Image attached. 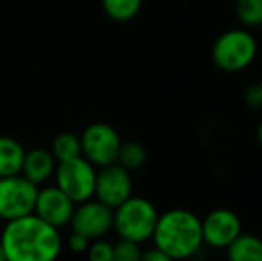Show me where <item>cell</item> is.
<instances>
[{
    "instance_id": "cell-10",
    "label": "cell",
    "mask_w": 262,
    "mask_h": 261,
    "mask_svg": "<svg viewBox=\"0 0 262 261\" xmlns=\"http://www.w3.org/2000/svg\"><path fill=\"white\" fill-rule=\"evenodd\" d=\"M132 195V177L130 172L125 170L118 163L107 165L97 170L93 198L100 200L102 204L109 206L111 209L118 208Z\"/></svg>"
},
{
    "instance_id": "cell-3",
    "label": "cell",
    "mask_w": 262,
    "mask_h": 261,
    "mask_svg": "<svg viewBox=\"0 0 262 261\" xmlns=\"http://www.w3.org/2000/svg\"><path fill=\"white\" fill-rule=\"evenodd\" d=\"M159 211L152 200L130 195L118 208L113 209V229L120 240L145 244L152 240Z\"/></svg>"
},
{
    "instance_id": "cell-1",
    "label": "cell",
    "mask_w": 262,
    "mask_h": 261,
    "mask_svg": "<svg viewBox=\"0 0 262 261\" xmlns=\"http://www.w3.org/2000/svg\"><path fill=\"white\" fill-rule=\"evenodd\" d=\"M0 245L7 261H55L62 252L59 229L34 213L6 222Z\"/></svg>"
},
{
    "instance_id": "cell-14",
    "label": "cell",
    "mask_w": 262,
    "mask_h": 261,
    "mask_svg": "<svg viewBox=\"0 0 262 261\" xmlns=\"http://www.w3.org/2000/svg\"><path fill=\"white\" fill-rule=\"evenodd\" d=\"M227 261H262V238L241 233L227 249Z\"/></svg>"
},
{
    "instance_id": "cell-5",
    "label": "cell",
    "mask_w": 262,
    "mask_h": 261,
    "mask_svg": "<svg viewBox=\"0 0 262 261\" xmlns=\"http://www.w3.org/2000/svg\"><path fill=\"white\" fill-rule=\"evenodd\" d=\"M55 186L66 193L75 204L90 200L95 195V181H97V167L86 157L79 156L68 161H61L55 167Z\"/></svg>"
},
{
    "instance_id": "cell-9",
    "label": "cell",
    "mask_w": 262,
    "mask_h": 261,
    "mask_svg": "<svg viewBox=\"0 0 262 261\" xmlns=\"http://www.w3.org/2000/svg\"><path fill=\"white\" fill-rule=\"evenodd\" d=\"M243 233V222L235 211L228 208L212 209L202 218V236L204 245L216 251H225L239 234Z\"/></svg>"
},
{
    "instance_id": "cell-22",
    "label": "cell",
    "mask_w": 262,
    "mask_h": 261,
    "mask_svg": "<svg viewBox=\"0 0 262 261\" xmlns=\"http://www.w3.org/2000/svg\"><path fill=\"white\" fill-rule=\"evenodd\" d=\"M66 245H68V249L72 252H77V254H82V252L88 251V247H90V240H88L86 236H82V234L79 233H73L68 236V242H66Z\"/></svg>"
},
{
    "instance_id": "cell-4",
    "label": "cell",
    "mask_w": 262,
    "mask_h": 261,
    "mask_svg": "<svg viewBox=\"0 0 262 261\" xmlns=\"http://www.w3.org/2000/svg\"><path fill=\"white\" fill-rule=\"evenodd\" d=\"M257 39L248 29H230L216 38L210 50L212 63L228 73L248 68L257 57Z\"/></svg>"
},
{
    "instance_id": "cell-15",
    "label": "cell",
    "mask_w": 262,
    "mask_h": 261,
    "mask_svg": "<svg viewBox=\"0 0 262 261\" xmlns=\"http://www.w3.org/2000/svg\"><path fill=\"white\" fill-rule=\"evenodd\" d=\"M148 161V152H146L145 145L139 142H123L118 152L116 163L123 167L125 170L134 172L143 168Z\"/></svg>"
},
{
    "instance_id": "cell-12",
    "label": "cell",
    "mask_w": 262,
    "mask_h": 261,
    "mask_svg": "<svg viewBox=\"0 0 262 261\" xmlns=\"http://www.w3.org/2000/svg\"><path fill=\"white\" fill-rule=\"evenodd\" d=\"M55 167H57V161L52 156V152L38 147V149L25 150L24 165H21L20 174L31 183H34L36 186H41L54 177Z\"/></svg>"
},
{
    "instance_id": "cell-18",
    "label": "cell",
    "mask_w": 262,
    "mask_h": 261,
    "mask_svg": "<svg viewBox=\"0 0 262 261\" xmlns=\"http://www.w3.org/2000/svg\"><path fill=\"white\" fill-rule=\"evenodd\" d=\"M235 16L246 29L262 25V0H235Z\"/></svg>"
},
{
    "instance_id": "cell-16",
    "label": "cell",
    "mask_w": 262,
    "mask_h": 261,
    "mask_svg": "<svg viewBox=\"0 0 262 261\" xmlns=\"http://www.w3.org/2000/svg\"><path fill=\"white\" fill-rule=\"evenodd\" d=\"M143 0H102L104 13L114 22H130L139 14Z\"/></svg>"
},
{
    "instance_id": "cell-21",
    "label": "cell",
    "mask_w": 262,
    "mask_h": 261,
    "mask_svg": "<svg viewBox=\"0 0 262 261\" xmlns=\"http://www.w3.org/2000/svg\"><path fill=\"white\" fill-rule=\"evenodd\" d=\"M245 104L252 109H262V79L252 83L245 90Z\"/></svg>"
},
{
    "instance_id": "cell-20",
    "label": "cell",
    "mask_w": 262,
    "mask_h": 261,
    "mask_svg": "<svg viewBox=\"0 0 262 261\" xmlns=\"http://www.w3.org/2000/svg\"><path fill=\"white\" fill-rule=\"evenodd\" d=\"M113 245L111 242H107L105 238L100 240L90 242V247H88L86 254L90 261H113Z\"/></svg>"
},
{
    "instance_id": "cell-26",
    "label": "cell",
    "mask_w": 262,
    "mask_h": 261,
    "mask_svg": "<svg viewBox=\"0 0 262 261\" xmlns=\"http://www.w3.org/2000/svg\"><path fill=\"white\" fill-rule=\"evenodd\" d=\"M182 261H205V259H200V258L196 256V258H189V259H182Z\"/></svg>"
},
{
    "instance_id": "cell-2",
    "label": "cell",
    "mask_w": 262,
    "mask_h": 261,
    "mask_svg": "<svg viewBox=\"0 0 262 261\" xmlns=\"http://www.w3.org/2000/svg\"><path fill=\"white\" fill-rule=\"evenodd\" d=\"M154 247L168 254L173 261L196 258L204 247L202 218L184 208H173L159 213L152 234Z\"/></svg>"
},
{
    "instance_id": "cell-13",
    "label": "cell",
    "mask_w": 262,
    "mask_h": 261,
    "mask_svg": "<svg viewBox=\"0 0 262 261\" xmlns=\"http://www.w3.org/2000/svg\"><path fill=\"white\" fill-rule=\"evenodd\" d=\"M25 149L18 139L0 134V177H9L21 172Z\"/></svg>"
},
{
    "instance_id": "cell-6",
    "label": "cell",
    "mask_w": 262,
    "mask_h": 261,
    "mask_svg": "<svg viewBox=\"0 0 262 261\" xmlns=\"http://www.w3.org/2000/svg\"><path fill=\"white\" fill-rule=\"evenodd\" d=\"M80 138V154L86 157L93 167L102 168L116 163L118 152L121 147L120 132L105 122L90 124L82 131Z\"/></svg>"
},
{
    "instance_id": "cell-8",
    "label": "cell",
    "mask_w": 262,
    "mask_h": 261,
    "mask_svg": "<svg viewBox=\"0 0 262 261\" xmlns=\"http://www.w3.org/2000/svg\"><path fill=\"white\" fill-rule=\"evenodd\" d=\"M70 227L90 242L105 238V234L113 231V209L97 198L79 202L73 209Z\"/></svg>"
},
{
    "instance_id": "cell-17",
    "label": "cell",
    "mask_w": 262,
    "mask_h": 261,
    "mask_svg": "<svg viewBox=\"0 0 262 261\" xmlns=\"http://www.w3.org/2000/svg\"><path fill=\"white\" fill-rule=\"evenodd\" d=\"M50 152H52L57 163L82 156L80 154V138L73 132H61L54 138Z\"/></svg>"
},
{
    "instance_id": "cell-23",
    "label": "cell",
    "mask_w": 262,
    "mask_h": 261,
    "mask_svg": "<svg viewBox=\"0 0 262 261\" xmlns=\"http://www.w3.org/2000/svg\"><path fill=\"white\" fill-rule=\"evenodd\" d=\"M141 261H173L168 254H164L162 251H159L157 247L146 249L141 254Z\"/></svg>"
},
{
    "instance_id": "cell-25",
    "label": "cell",
    "mask_w": 262,
    "mask_h": 261,
    "mask_svg": "<svg viewBox=\"0 0 262 261\" xmlns=\"http://www.w3.org/2000/svg\"><path fill=\"white\" fill-rule=\"evenodd\" d=\"M0 261H7V258H6V252H4L2 245H0Z\"/></svg>"
},
{
    "instance_id": "cell-24",
    "label": "cell",
    "mask_w": 262,
    "mask_h": 261,
    "mask_svg": "<svg viewBox=\"0 0 262 261\" xmlns=\"http://www.w3.org/2000/svg\"><path fill=\"white\" fill-rule=\"evenodd\" d=\"M257 142H259V145L262 147V120L259 126H257Z\"/></svg>"
},
{
    "instance_id": "cell-11",
    "label": "cell",
    "mask_w": 262,
    "mask_h": 261,
    "mask_svg": "<svg viewBox=\"0 0 262 261\" xmlns=\"http://www.w3.org/2000/svg\"><path fill=\"white\" fill-rule=\"evenodd\" d=\"M75 202L66 195L62 190L57 186H43L38 188V195H36L34 204V215L45 220L47 224L54 226L55 229H61L64 226H70L73 209H75Z\"/></svg>"
},
{
    "instance_id": "cell-19",
    "label": "cell",
    "mask_w": 262,
    "mask_h": 261,
    "mask_svg": "<svg viewBox=\"0 0 262 261\" xmlns=\"http://www.w3.org/2000/svg\"><path fill=\"white\" fill-rule=\"evenodd\" d=\"M141 244L120 240L113 245V261H141Z\"/></svg>"
},
{
    "instance_id": "cell-7",
    "label": "cell",
    "mask_w": 262,
    "mask_h": 261,
    "mask_svg": "<svg viewBox=\"0 0 262 261\" xmlns=\"http://www.w3.org/2000/svg\"><path fill=\"white\" fill-rule=\"evenodd\" d=\"M38 188L39 186L21 174L0 177V220L11 222L31 215L34 211Z\"/></svg>"
}]
</instances>
